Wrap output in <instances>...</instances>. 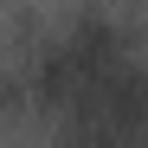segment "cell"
<instances>
[{"instance_id":"1","label":"cell","mask_w":148,"mask_h":148,"mask_svg":"<svg viewBox=\"0 0 148 148\" xmlns=\"http://www.w3.org/2000/svg\"><path fill=\"white\" fill-rule=\"evenodd\" d=\"M58 122H71L77 135H148V71L135 64V52L103 64Z\"/></svg>"}]
</instances>
